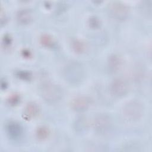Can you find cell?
<instances>
[{
  "label": "cell",
  "mask_w": 152,
  "mask_h": 152,
  "mask_svg": "<svg viewBox=\"0 0 152 152\" xmlns=\"http://www.w3.org/2000/svg\"><path fill=\"white\" fill-rule=\"evenodd\" d=\"M112 120L110 116L106 113H99L94 116L92 121V126L99 134H104L111 129Z\"/></svg>",
  "instance_id": "4"
},
{
  "label": "cell",
  "mask_w": 152,
  "mask_h": 152,
  "mask_svg": "<svg viewBox=\"0 0 152 152\" xmlns=\"http://www.w3.org/2000/svg\"><path fill=\"white\" fill-rule=\"evenodd\" d=\"M5 130L8 137L13 140L20 138L23 133V129L21 125L17 122L10 121L5 126Z\"/></svg>",
  "instance_id": "8"
},
{
  "label": "cell",
  "mask_w": 152,
  "mask_h": 152,
  "mask_svg": "<svg viewBox=\"0 0 152 152\" xmlns=\"http://www.w3.org/2000/svg\"><path fill=\"white\" fill-rule=\"evenodd\" d=\"M129 6L121 1H113L108 5V11L110 15L118 20L126 19L129 14Z\"/></svg>",
  "instance_id": "5"
},
{
  "label": "cell",
  "mask_w": 152,
  "mask_h": 152,
  "mask_svg": "<svg viewBox=\"0 0 152 152\" xmlns=\"http://www.w3.org/2000/svg\"><path fill=\"white\" fill-rule=\"evenodd\" d=\"M8 102L11 105H15L20 101V96L18 94L13 93L11 94L8 99Z\"/></svg>",
  "instance_id": "17"
},
{
  "label": "cell",
  "mask_w": 152,
  "mask_h": 152,
  "mask_svg": "<svg viewBox=\"0 0 152 152\" xmlns=\"http://www.w3.org/2000/svg\"><path fill=\"white\" fill-rule=\"evenodd\" d=\"M122 61L121 57L117 54L110 55L107 59V66L112 72L118 71L122 66Z\"/></svg>",
  "instance_id": "11"
},
{
  "label": "cell",
  "mask_w": 152,
  "mask_h": 152,
  "mask_svg": "<svg viewBox=\"0 0 152 152\" xmlns=\"http://www.w3.org/2000/svg\"><path fill=\"white\" fill-rule=\"evenodd\" d=\"M91 103V100L89 97L86 95H78L72 99L70 106L73 110L81 112L88 109Z\"/></svg>",
  "instance_id": "7"
},
{
  "label": "cell",
  "mask_w": 152,
  "mask_h": 152,
  "mask_svg": "<svg viewBox=\"0 0 152 152\" xmlns=\"http://www.w3.org/2000/svg\"><path fill=\"white\" fill-rule=\"evenodd\" d=\"M50 134L49 129L45 125H40L38 126L35 131L36 138L41 141L46 140Z\"/></svg>",
  "instance_id": "12"
},
{
  "label": "cell",
  "mask_w": 152,
  "mask_h": 152,
  "mask_svg": "<svg viewBox=\"0 0 152 152\" xmlns=\"http://www.w3.org/2000/svg\"><path fill=\"white\" fill-rule=\"evenodd\" d=\"M39 111L40 108L39 105L34 102H30L25 106L23 115L26 119H32L38 115Z\"/></svg>",
  "instance_id": "10"
},
{
  "label": "cell",
  "mask_w": 152,
  "mask_h": 152,
  "mask_svg": "<svg viewBox=\"0 0 152 152\" xmlns=\"http://www.w3.org/2000/svg\"><path fill=\"white\" fill-rule=\"evenodd\" d=\"M40 93L42 99L49 103L58 102L63 95L62 90L60 86L53 83L43 84L40 88Z\"/></svg>",
  "instance_id": "3"
},
{
  "label": "cell",
  "mask_w": 152,
  "mask_h": 152,
  "mask_svg": "<svg viewBox=\"0 0 152 152\" xmlns=\"http://www.w3.org/2000/svg\"><path fill=\"white\" fill-rule=\"evenodd\" d=\"M88 24L90 27L93 28H97L100 26V21L97 17L91 16L88 18Z\"/></svg>",
  "instance_id": "15"
},
{
  "label": "cell",
  "mask_w": 152,
  "mask_h": 152,
  "mask_svg": "<svg viewBox=\"0 0 152 152\" xmlns=\"http://www.w3.org/2000/svg\"><path fill=\"white\" fill-rule=\"evenodd\" d=\"M40 43L46 47H50L53 44L52 37L48 34H43L40 37Z\"/></svg>",
  "instance_id": "14"
},
{
  "label": "cell",
  "mask_w": 152,
  "mask_h": 152,
  "mask_svg": "<svg viewBox=\"0 0 152 152\" xmlns=\"http://www.w3.org/2000/svg\"><path fill=\"white\" fill-rule=\"evenodd\" d=\"M63 75L67 82L72 84H77L83 80L85 71L81 63L77 61H71L64 66Z\"/></svg>",
  "instance_id": "2"
},
{
  "label": "cell",
  "mask_w": 152,
  "mask_h": 152,
  "mask_svg": "<svg viewBox=\"0 0 152 152\" xmlns=\"http://www.w3.org/2000/svg\"><path fill=\"white\" fill-rule=\"evenodd\" d=\"M129 84L128 81L121 77L114 78L109 84L110 93L115 97H122L129 91Z\"/></svg>",
  "instance_id": "6"
},
{
  "label": "cell",
  "mask_w": 152,
  "mask_h": 152,
  "mask_svg": "<svg viewBox=\"0 0 152 152\" xmlns=\"http://www.w3.org/2000/svg\"><path fill=\"white\" fill-rule=\"evenodd\" d=\"M33 19V13L28 8H21L16 13V20L21 24H29Z\"/></svg>",
  "instance_id": "9"
},
{
  "label": "cell",
  "mask_w": 152,
  "mask_h": 152,
  "mask_svg": "<svg viewBox=\"0 0 152 152\" xmlns=\"http://www.w3.org/2000/svg\"><path fill=\"white\" fill-rule=\"evenodd\" d=\"M71 48L75 52L78 53H81L83 52L86 49V46L84 43L78 39H75L72 40Z\"/></svg>",
  "instance_id": "13"
},
{
  "label": "cell",
  "mask_w": 152,
  "mask_h": 152,
  "mask_svg": "<svg viewBox=\"0 0 152 152\" xmlns=\"http://www.w3.org/2000/svg\"><path fill=\"white\" fill-rule=\"evenodd\" d=\"M144 113L142 103L135 99L127 102L122 106L121 114L125 120L128 122H135L140 119Z\"/></svg>",
  "instance_id": "1"
},
{
  "label": "cell",
  "mask_w": 152,
  "mask_h": 152,
  "mask_svg": "<svg viewBox=\"0 0 152 152\" xmlns=\"http://www.w3.org/2000/svg\"><path fill=\"white\" fill-rule=\"evenodd\" d=\"M3 43L4 44H5L6 45H10V43H11V39L10 38V37L8 36H4V39H3Z\"/></svg>",
  "instance_id": "18"
},
{
  "label": "cell",
  "mask_w": 152,
  "mask_h": 152,
  "mask_svg": "<svg viewBox=\"0 0 152 152\" xmlns=\"http://www.w3.org/2000/svg\"><path fill=\"white\" fill-rule=\"evenodd\" d=\"M77 121H78L81 124H80L79 123L76 122V123H75V129H77V131H82L84 130L86 128H87V122L86 121V118H80L79 119L77 120Z\"/></svg>",
  "instance_id": "16"
}]
</instances>
